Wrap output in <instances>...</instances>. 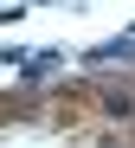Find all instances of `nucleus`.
Returning a JSON list of instances; mask_svg holds the SVG:
<instances>
[{
	"mask_svg": "<svg viewBox=\"0 0 135 148\" xmlns=\"http://www.w3.org/2000/svg\"><path fill=\"white\" fill-rule=\"evenodd\" d=\"M116 58H122V64L135 58V39H110V45H97V52H90V64H116Z\"/></svg>",
	"mask_w": 135,
	"mask_h": 148,
	"instance_id": "f257e3e1",
	"label": "nucleus"
},
{
	"mask_svg": "<svg viewBox=\"0 0 135 148\" xmlns=\"http://www.w3.org/2000/svg\"><path fill=\"white\" fill-rule=\"evenodd\" d=\"M103 110H110V116H135V97H129V90H110V97H103Z\"/></svg>",
	"mask_w": 135,
	"mask_h": 148,
	"instance_id": "f03ea898",
	"label": "nucleus"
}]
</instances>
